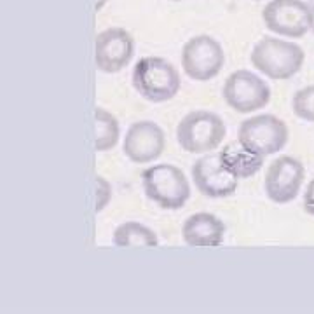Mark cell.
<instances>
[{
  "instance_id": "cell-2",
  "label": "cell",
  "mask_w": 314,
  "mask_h": 314,
  "mask_svg": "<svg viewBox=\"0 0 314 314\" xmlns=\"http://www.w3.org/2000/svg\"><path fill=\"white\" fill-rule=\"evenodd\" d=\"M304 60L306 53L299 44L278 37H262L250 54L251 65L272 80L292 78L302 68Z\"/></svg>"
},
{
  "instance_id": "cell-15",
  "label": "cell",
  "mask_w": 314,
  "mask_h": 314,
  "mask_svg": "<svg viewBox=\"0 0 314 314\" xmlns=\"http://www.w3.org/2000/svg\"><path fill=\"white\" fill-rule=\"evenodd\" d=\"M112 241L117 248H156L159 244L156 232L135 220L117 225Z\"/></svg>"
},
{
  "instance_id": "cell-18",
  "label": "cell",
  "mask_w": 314,
  "mask_h": 314,
  "mask_svg": "<svg viewBox=\"0 0 314 314\" xmlns=\"http://www.w3.org/2000/svg\"><path fill=\"white\" fill-rule=\"evenodd\" d=\"M94 185H96V206H94V211L100 213L112 201V185L105 176H96Z\"/></svg>"
},
{
  "instance_id": "cell-8",
  "label": "cell",
  "mask_w": 314,
  "mask_h": 314,
  "mask_svg": "<svg viewBox=\"0 0 314 314\" xmlns=\"http://www.w3.org/2000/svg\"><path fill=\"white\" fill-rule=\"evenodd\" d=\"M237 142L251 152L271 156V154L283 150V147L286 145V142H288V126L276 115H255V117L244 119L241 122Z\"/></svg>"
},
{
  "instance_id": "cell-14",
  "label": "cell",
  "mask_w": 314,
  "mask_h": 314,
  "mask_svg": "<svg viewBox=\"0 0 314 314\" xmlns=\"http://www.w3.org/2000/svg\"><path fill=\"white\" fill-rule=\"evenodd\" d=\"M220 159L232 175L243 180V178H251V176H255L264 168L265 156L251 152V150H248L246 147L241 145L236 140V142L227 143L220 150Z\"/></svg>"
},
{
  "instance_id": "cell-22",
  "label": "cell",
  "mask_w": 314,
  "mask_h": 314,
  "mask_svg": "<svg viewBox=\"0 0 314 314\" xmlns=\"http://www.w3.org/2000/svg\"><path fill=\"white\" fill-rule=\"evenodd\" d=\"M171 2H183V0H171Z\"/></svg>"
},
{
  "instance_id": "cell-13",
  "label": "cell",
  "mask_w": 314,
  "mask_h": 314,
  "mask_svg": "<svg viewBox=\"0 0 314 314\" xmlns=\"http://www.w3.org/2000/svg\"><path fill=\"white\" fill-rule=\"evenodd\" d=\"M225 236V225L217 215L199 211L185 218L182 225V237L187 246L215 248L220 246Z\"/></svg>"
},
{
  "instance_id": "cell-5",
  "label": "cell",
  "mask_w": 314,
  "mask_h": 314,
  "mask_svg": "<svg viewBox=\"0 0 314 314\" xmlns=\"http://www.w3.org/2000/svg\"><path fill=\"white\" fill-rule=\"evenodd\" d=\"M225 103L237 114H251L265 108L271 101V87L251 70L241 68L225 78L222 87Z\"/></svg>"
},
{
  "instance_id": "cell-7",
  "label": "cell",
  "mask_w": 314,
  "mask_h": 314,
  "mask_svg": "<svg viewBox=\"0 0 314 314\" xmlns=\"http://www.w3.org/2000/svg\"><path fill=\"white\" fill-rule=\"evenodd\" d=\"M265 28L279 37L300 39L313 26V11L304 0H271L262 9Z\"/></svg>"
},
{
  "instance_id": "cell-19",
  "label": "cell",
  "mask_w": 314,
  "mask_h": 314,
  "mask_svg": "<svg viewBox=\"0 0 314 314\" xmlns=\"http://www.w3.org/2000/svg\"><path fill=\"white\" fill-rule=\"evenodd\" d=\"M304 211L311 217H314V178L307 183V189L304 192V201H302Z\"/></svg>"
},
{
  "instance_id": "cell-1",
  "label": "cell",
  "mask_w": 314,
  "mask_h": 314,
  "mask_svg": "<svg viewBox=\"0 0 314 314\" xmlns=\"http://www.w3.org/2000/svg\"><path fill=\"white\" fill-rule=\"evenodd\" d=\"M131 82L135 91L150 103H164L178 94L182 78L171 61L161 56L140 58L133 67Z\"/></svg>"
},
{
  "instance_id": "cell-9",
  "label": "cell",
  "mask_w": 314,
  "mask_h": 314,
  "mask_svg": "<svg viewBox=\"0 0 314 314\" xmlns=\"http://www.w3.org/2000/svg\"><path fill=\"white\" fill-rule=\"evenodd\" d=\"M304 178H306V169L302 162L292 156H279L267 166L264 190L272 203H292L299 196Z\"/></svg>"
},
{
  "instance_id": "cell-3",
  "label": "cell",
  "mask_w": 314,
  "mask_h": 314,
  "mask_svg": "<svg viewBox=\"0 0 314 314\" xmlns=\"http://www.w3.org/2000/svg\"><path fill=\"white\" fill-rule=\"evenodd\" d=\"M145 196L162 210H180L190 197V185L180 168L173 164H154L142 173Z\"/></svg>"
},
{
  "instance_id": "cell-16",
  "label": "cell",
  "mask_w": 314,
  "mask_h": 314,
  "mask_svg": "<svg viewBox=\"0 0 314 314\" xmlns=\"http://www.w3.org/2000/svg\"><path fill=\"white\" fill-rule=\"evenodd\" d=\"M94 147L98 152H107L114 149L121 136V128L115 115H112L108 110L98 107L94 110Z\"/></svg>"
},
{
  "instance_id": "cell-17",
  "label": "cell",
  "mask_w": 314,
  "mask_h": 314,
  "mask_svg": "<svg viewBox=\"0 0 314 314\" xmlns=\"http://www.w3.org/2000/svg\"><path fill=\"white\" fill-rule=\"evenodd\" d=\"M293 114L307 122H314V86L299 89L292 98Z\"/></svg>"
},
{
  "instance_id": "cell-21",
  "label": "cell",
  "mask_w": 314,
  "mask_h": 314,
  "mask_svg": "<svg viewBox=\"0 0 314 314\" xmlns=\"http://www.w3.org/2000/svg\"><path fill=\"white\" fill-rule=\"evenodd\" d=\"M311 11H313V26H311V32L314 33V5H311Z\"/></svg>"
},
{
  "instance_id": "cell-10",
  "label": "cell",
  "mask_w": 314,
  "mask_h": 314,
  "mask_svg": "<svg viewBox=\"0 0 314 314\" xmlns=\"http://www.w3.org/2000/svg\"><path fill=\"white\" fill-rule=\"evenodd\" d=\"M192 180L196 189L211 199L229 197L237 190L239 178L224 166L220 152H206L192 164Z\"/></svg>"
},
{
  "instance_id": "cell-11",
  "label": "cell",
  "mask_w": 314,
  "mask_h": 314,
  "mask_svg": "<svg viewBox=\"0 0 314 314\" xmlns=\"http://www.w3.org/2000/svg\"><path fill=\"white\" fill-rule=\"evenodd\" d=\"M135 54V40L126 28L112 26L94 39V65L105 74H117L128 67Z\"/></svg>"
},
{
  "instance_id": "cell-4",
  "label": "cell",
  "mask_w": 314,
  "mask_h": 314,
  "mask_svg": "<svg viewBox=\"0 0 314 314\" xmlns=\"http://www.w3.org/2000/svg\"><path fill=\"white\" fill-rule=\"evenodd\" d=\"M225 124L220 115L208 110L189 112L176 126L178 145L189 154H206L218 149L225 138Z\"/></svg>"
},
{
  "instance_id": "cell-6",
  "label": "cell",
  "mask_w": 314,
  "mask_h": 314,
  "mask_svg": "<svg viewBox=\"0 0 314 314\" xmlns=\"http://www.w3.org/2000/svg\"><path fill=\"white\" fill-rule=\"evenodd\" d=\"M225 63L222 44L215 37L201 33L194 35L182 47V68L192 80L206 82L220 74Z\"/></svg>"
},
{
  "instance_id": "cell-20",
  "label": "cell",
  "mask_w": 314,
  "mask_h": 314,
  "mask_svg": "<svg viewBox=\"0 0 314 314\" xmlns=\"http://www.w3.org/2000/svg\"><path fill=\"white\" fill-rule=\"evenodd\" d=\"M107 2H108V0H96V4H94V9H96V12H100L101 9L105 7V5H107Z\"/></svg>"
},
{
  "instance_id": "cell-12",
  "label": "cell",
  "mask_w": 314,
  "mask_h": 314,
  "mask_svg": "<svg viewBox=\"0 0 314 314\" xmlns=\"http://www.w3.org/2000/svg\"><path fill=\"white\" fill-rule=\"evenodd\" d=\"M166 149V135L152 121H136L126 131L122 152L135 164H149L161 157Z\"/></svg>"
}]
</instances>
